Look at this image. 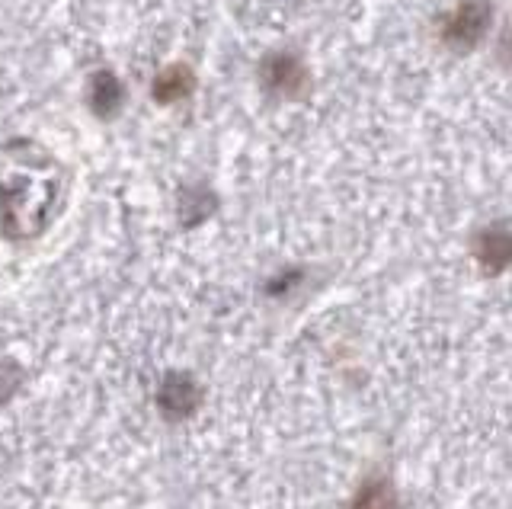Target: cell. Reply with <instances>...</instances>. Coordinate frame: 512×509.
Segmentation results:
<instances>
[{
    "instance_id": "2",
    "label": "cell",
    "mask_w": 512,
    "mask_h": 509,
    "mask_svg": "<svg viewBox=\"0 0 512 509\" xmlns=\"http://www.w3.org/2000/svg\"><path fill=\"white\" fill-rule=\"evenodd\" d=\"M157 404L160 410L167 413V417H189L192 410H196L199 404V388L192 385V378L189 375H180V372H173L164 378V385H160L157 391Z\"/></svg>"
},
{
    "instance_id": "1",
    "label": "cell",
    "mask_w": 512,
    "mask_h": 509,
    "mask_svg": "<svg viewBox=\"0 0 512 509\" xmlns=\"http://www.w3.org/2000/svg\"><path fill=\"white\" fill-rule=\"evenodd\" d=\"M490 23H493L490 0H461V4L439 23V39L448 49L468 52L487 36Z\"/></svg>"
}]
</instances>
